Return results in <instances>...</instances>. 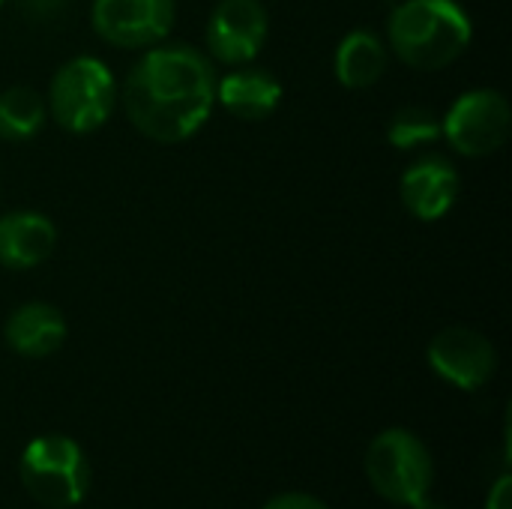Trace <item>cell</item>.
Segmentation results:
<instances>
[{
    "mask_svg": "<svg viewBox=\"0 0 512 509\" xmlns=\"http://www.w3.org/2000/svg\"><path fill=\"white\" fill-rule=\"evenodd\" d=\"M282 102V81L261 66H237L234 72L216 78V105L243 123L267 120Z\"/></svg>",
    "mask_w": 512,
    "mask_h": 509,
    "instance_id": "obj_12",
    "label": "cell"
},
{
    "mask_svg": "<svg viewBox=\"0 0 512 509\" xmlns=\"http://www.w3.org/2000/svg\"><path fill=\"white\" fill-rule=\"evenodd\" d=\"M216 66L189 42H159L141 51L120 84L129 123L156 144L192 138L216 108Z\"/></svg>",
    "mask_w": 512,
    "mask_h": 509,
    "instance_id": "obj_1",
    "label": "cell"
},
{
    "mask_svg": "<svg viewBox=\"0 0 512 509\" xmlns=\"http://www.w3.org/2000/svg\"><path fill=\"white\" fill-rule=\"evenodd\" d=\"M57 249V225L39 210H9L0 216V267L33 270Z\"/></svg>",
    "mask_w": 512,
    "mask_h": 509,
    "instance_id": "obj_11",
    "label": "cell"
},
{
    "mask_svg": "<svg viewBox=\"0 0 512 509\" xmlns=\"http://www.w3.org/2000/svg\"><path fill=\"white\" fill-rule=\"evenodd\" d=\"M411 509H447V507H444V504H438V501H429V495H426L423 501H417Z\"/></svg>",
    "mask_w": 512,
    "mask_h": 509,
    "instance_id": "obj_19",
    "label": "cell"
},
{
    "mask_svg": "<svg viewBox=\"0 0 512 509\" xmlns=\"http://www.w3.org/2000/svg\"><path fill=\"white\" fill-rule=\"evenodd\" d=\"M486 509H512V480L510 474H504L492 492H489V501H486Z\"/></svg>",
    "mask_w": 512,
    "mask_h": 509,
    "instance_id": "obj_18",
    "label": "cell"
},
{
    "mask_svg": "<svg viewBox=\"0 0 512 509\" xmlns=\"http://www.w3.org/2000/svg\"><path fill=\"white\" fill-rule=\"evenodd\" d=\"M444 138L441 114H435L426 105H405L390 117L387 126V141L399 150H417L429 147Z\"/></svg>",
    "mask_w": 512,
    "mask_h": 509,
    "instance_id": "obj_16",
    "label": "cell"
},
{
    "mask_svg": "<svg viewBox=\"0 0 512 509\" xmlns=\"http://www.w3.org/2000/svg\"><path fill=\"white\" fill-rule=\"evenodd\" d=\"M270 36V12L261 0H219L207 18V57L225 66L252 63Z\"/></svg>",
    "mask_w": 512,
    "mask_h": 509,
    "instance_id": "obj_8",
    "label": "cell"
},
{
    "mask_svg": "<svg viewBox=\"0 0 512 509\" xmlns=\"http://www.w3.org/2000/svg\"><path fill=\"white\" fill-rule=\"evenodd\" d=\"M66 318L57 306L42 303V300H30L21 303L18 309H12V315L3 324V339L6 345L30 360H42L51 357L54 351L63 348L66 342Z\"/></svg>",
    "mask_w": 512,
    "mask_h": 509,
    "instance_id": "obj_13",
    "label": "cell"
},
{
    "mask_svg": "<svg viewBox=\"0 0 512 509\" xmlns=\"http://www.w3.org/2000/svg\"><path fill=\"white\" fill-rule=\"evenodd\" d=\"M474 39V21L459 0H402L387 18V48L417 72L456 63Z\"/></svg>",
    "mask_w": 512,
    "mask_h": 509,
    "instance_id": "obj_2",
    "label": "cell"
},
{
    "mask_svg": "<svg viewBox=\"0 0 512 509\" xmlns=\"http://www.w3.org/2000/svg\"><path fill=\"white\" fill-rule=\"evenodd\" d=\"M21 483L27 495L48 509H69L84 501L90 465L84 450L66 435H42L21 453Z\"/></svg>",
    "mask_w": 512,
    "mask_h": 509,
    "instance_id": "obj_4",
    "label": "cell"
},
{
    "mask_svg": "<svg viewBox=\"0 0 512 509\" xmlns=\"http://www.w3.org/2000/svg\"><path fill=\"white\" fill-rule=\"evenodd\" d=\"M120 102V84L111 66L93 54L69 57L51 78L45 105L48 117L72 135H90L102 129Z\"/></svg>",
    "mask_w": 512,
    "mask_h": 509,
    "instance_id": "obj_3",
    "label": "cell"
},
{
    "mask_svg": "<svg viewBox=\"0 0 512 509\" xmlns=\"http://www.w3.org/2000/svg\"><path fill=\"white\" fill-rule=\"evenodd\" d=\"M387 66H390V48L375 30L357 27L345 33L342 42L336 45L333 72H336V81L348 90H366L378 84Z\"/></svg>",
    "mask_w": 512,
    "mask_h": 509,
    "instance_id": "obj_14",
    "label": "cell"
},
{
    "mask_svg": "<svg viewBox=\"0 0 512 509\" xmlns=\"http://www.w3.org/2000/svg\"><path fill=\"white\" fill-rule=\"evenodd\" d=\"M459 189H462V177L456 165L441 153L417 156L399 180V198L405 210L420 222L444 219L456 207Z\"/></svg>",
    "mask_w": 512,
    "mask_h": 509,
    "instance_id": "obj_10",
    "label": "cell"
},
{
    "mask_svg": "<svg viewBox=\"0 0 512 509\" xmlns=\"http://www.w3.org/2000/svg\"><path fill=\"white\" fill-rule=\"evenodd\" d=\"M0 6H3V0H0Z\"/></svg>",
    "mask_w": 512,
    "mask_h": 509,
    "instance_id": "obj_20",
    "label": "cell"
},
{
    "mask_svg": "<svg viewBox=\"0 0 512 509\" xmlns=\"http://www.w3.org/2000/svg\"><path fill=\"white\" fill-rule=\"evenodd\" d=\"M429 366L438 378L459 390H480L498 369L495 345L471 327H447L429 342Z\"/></svg>",
    "mask_w": 512,
    "mask_h": 509,
    "instance_id": "obj_9",
    "label": "cell"
},
{
    "mask_svg": "<svg viewBox=\"0 0 512 509\" xmlns=\"http://www.w3.org/2000/svg\"><path fill=\"white\" fill-rule=\"evenodd\" d=\"M48 120L45 96L33 87L15 84L0 93V138L3 141H30L42 132Z\"/></svg>",
    "mask_w": 512,
    "mask_h": 509,
    "instance_id": "obj_15",
    "label": "cell"
},
{
    "mask_svg": "<svg viewBox=\"0 0 512 509\" xmlns=\"http://www.w3.org/2000/svg\"><path fill=\"white\" fill-rule=\"evenodd\" d=\"M177 18L174 0H93L90 27L93 33L126 51H144L165 42Z\"/></svg>",
    "mask_w": 512,
    "mask_h": 509,
    "instance_id": "obj_7",
    "label": "cell"
},
{
    "mask_svg": "<svg viewBox=\"0 0 512 509\" xmlns=\"http://www.w3.org/2000/svg\"><path fill=\"white\" fill-rule=\"evenodd\" d=\"M264 509H330L324 501H318L315 495H306V492H285V495H276L273 501H267Z\"/></svg>",
    "mask_w": 512,
    "mask_h": 509,
    "instance_id": "obj_17",
    "label": "cell"
},
{
    "mask_svg": "<svg viewBox=\"0 0 512 509\" xmlns=\"http://www.w3.org/2000/svg\"><path fill=\"white\" fill-rule=\"evenodd\" d=\"M447 144L468 156L483 159L498 153L512 132L510 99L495 87H477L462 93L441 117Z\"/></svg>",
    "mask_w": 512,
    "mask_h": 509,
    "instance_id": "obj_6",
    "label": "cell"
},
{
    "mask_svg": "<svg viewBox=\"0 0 512 509\" xmlns=\"http://www.w3.org/2000/svg\"><path fill=\"white\" fill-rule=\"evenodd\" d=\"M366 477L384 501L414 507L435 483V462L429 447L414 432L387 429L369 444Z\"/></svg>",
    "mask_w": 512,
    "mask_h": 509,
    "instance_id": "obj_5",
    "label": "cell"
}]
</instances>
